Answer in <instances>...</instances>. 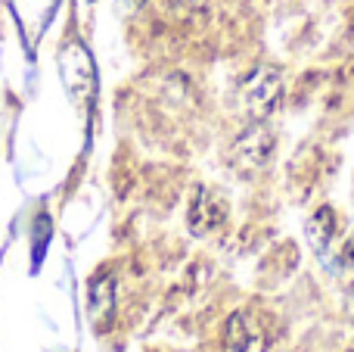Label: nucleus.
Here are the masks:
<instances>
[{"mask_svg":"<svg viewBox=\"0 0 354 352\" xmlns=\"http://www.w3.org/2000/svg\"><path fill=\"white\" fill-rule=\"evenodd\" d=\"M227 200L221 197L218 191L212 187L199 184L193 191V200H189V209H187V225L196 237H208L227 222Z\"/></svg>","mask_w":354,"mask_h":352,"instance_id":"nucleus-2","label":"nucleus"},{"mask_svg":"<svg viewBox=\"0 0 354 352\" xmlns=\"http://www.w3.org/2000/svg\"><path fill=\"white\" fill-rule=\"evenodd\" d=\"M336 231H339V222H336V209H333V206L314 209V215L308 218V225H305L308 243H311V249L326 265H330V243H333V237H336Z\"/></svg>","mask_w":354,"mask_h":352,"instance_id":"nucleus-5","label":"nucleus"},{"mask_svg":"<svg viewBox=\"0 0 354 352\" xmlns=\"http://www.w3.org/2000/svg\"><path fill=\"white\" fill-rule=\"evenodd\" d=\"M50 215L47 212H41V215L35 218V234H31V243H35V268L41 265V259H44V253H47V247H50Z\"/></svg>","mask_w":354,"mask_h":352,"instance_id":"nucleus-7","label":"nucleus"},{"mask_svg":"<svg viewBox=\"0 0 354 352\" xmlns=\"http://www.w3.org/2000/svg\"><path fill=\"white\" fill-rule=\"evenodd\" d=\"M122 3H124V6H128V10H140V6H143V3H147V0H122Z\"/></svg>","mask_w":354,"mask_h":352,"instance_id":"nucleus-10","label":"nucleus"},{"mask_svg":"<svg viewBox=\"0 0 354 352\" xmlns=\"http://www.w3.org/2000/svg\"><path fill=\"white\" fill-rule=\"evenodd\" d=\"M339 265H342V268H351V265H354V231L348 234V240L342 243V253H339Z\"/></svg>","mask_w":354,"mask_h":352,"instance_id":"nucleus-8","label":"nucleus"},{"mask_svg":"<svg viewBox=\"0 0 354 352\" xmlns=\"http://www.w3.org/2000/svg\"><path fill=\"white\" fill-rule=\"evenodd\" d=\"M118 281L112 272H97L87 281V318L93 331H109L115 322V299H118Z\"/></svg>","mask_w":354,"mask_h":352,"instance_id":"nucleus-4","label":"nucleus"},{"mask_svg":"<svg viewBox=\"0 0 354 352\" xmlns=\"http://www.w3.org/2000/svg\"><path fill=\"white\" fill-rule=\"evenodd\" d=\"M345 315L354 322V284L348 287V297H345Z\"/></svg>","mask_w":354,"mask_h":352,"instance_id":"nucleus-9","label":"nucleus"},{"mask_svg":"<svg viewBox=\"0 0 354 352\" xmlns=\"http://www.w3.org/2000/svg\"><path fill=\"white\" fill-rule=\"evenodd\" d=\"M283 100V72L277 66H258L239 85V103L252 122H261Z\"/></svg>","mask_w":354,"mask_h":352,"instance_id":"nucleus-1","label":"nucleus"},{"mask_svg":"<svg viewBox=\"0 0 354 352\" xmlns=\"http://www.w3.org/2000/svg\"><path fill=\"white\" fill-rule=\"evenodd\" d=\"M221 343H224V352H249V346H252V328H249V318H245L243 312H233V315L224 322Z\"/></svg>","mask_w":354,"mask_h":352,"instance_id":"nucleus-6","label":"nucleus"},{"mask_svg":"<svg viewBox=\"0 0 354 352\" xmlns=\"http://www.w3.org/2000/svg\"><path fill=\"white\" fill-rule=\"evenodd\" d=\"M274 131L268 128V122H252L243 134L233 141V159L243 172H258V168L268 166L270 153H274Z\"/></svg>","mask_w":354,"mask_h":352,"instance_id":"nucleus-3","label":"nucleus"}]
</instances>
